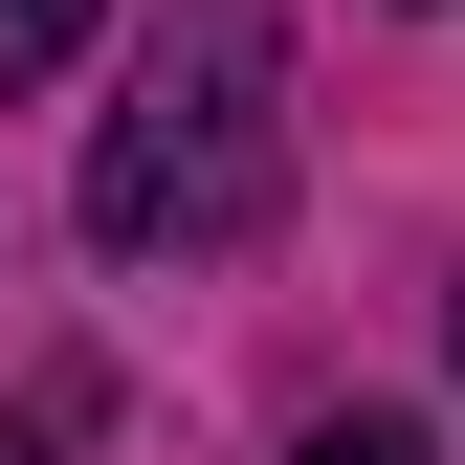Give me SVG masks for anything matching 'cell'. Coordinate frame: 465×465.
<instances>
[{
	"instance_id": "6da1fadb",
	"label": "cell",
	"mask_w": 465,
	"mask_h": 465,
	"mask_svg": "<svg viewBox=\"0 0 465 465\" xmlns=\"http://www.w3.org/2000/svg\"><path fill=\"white\" fill-rule=\"evenodd\" d=\"M288 200V23L266 0H178L134 45V111L89 134V244L111 266H222Z\"/></svg>"
},
{
	"instance_id": "7a4b0ae2",
	"label": "cell",
	"mask_w": 465,
	"mask_h": 465,
	"mask_svg": "<svg viewBox=\"0 0 465 465\" xmlns=\"http://www.w3.org/2000/svg\"><path fill=\"white\" fill-rule=\"evenodd\" d=\"M67 45H89V0H0V89H45Z\"/></svg>"
},
{
	"instance_id": "3957f363",
	"label": "cell",
	"mask_w": 465,
	"mask_h": 465,
	"mask_svg": "<svg viewBox=\"0 0 465 465\" xmlns=\"http://www.w3.org/2000/svg\"><path fill=\"white\" fill-rule=\"evenodd\" d=\"M288 465H443V443H421V421H311Z\"/></svg>"
}]
</instances>
